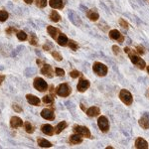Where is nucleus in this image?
Listing matches in <instances>:
<instances>
[{
  "mask_svg": "<svg viewBox=\"0 0 149 149\" xmlns=\"http://www.w3.org/2000/svg\"><path fill=\"white\" fill-rule=\"evenodd\" d=\"M48 4L47 0H36V5L39 8H45Z\"/></svg>",
  "mask_w": 149,
  "mask_h": 149,
  "instance_id": "nucleus-34",
  "label": "nucleus"
},
{
  "mask_svg": "<svg viewBox=\"0 0 149 149\" xmlns=\"http://www.w3.org/2000/svg\"><path fill=\"white\" fill-rule=\"evenodd\" d=\"M23 125V120L18 116H12L10 119V126L12 128H19Z\"/></svg>",
  "mask_w": 149,
  "mask_h": 149,
  "instance_id": "nucleus-13",
  "label": "nucleus"
},
{
  "mask_svg": "<svg viewBox=\"0 0 149 149\" xmlns=\"http://www.w3.org/2000/svg\"><path fill=\"white\" fill-rule=\"evenodd\" d=\"M107 149H112V147H111V146H107Z\"/></svg>",
  "mask_w": 149,
  "mask_h": 149,
  "instance_id": "nucleus-48",
  "label": "nucleus"
},
{
  "mask_svg": "<svg viewBox=\"0 0 149 149\" xmlns=\"http://www.w3.org/2000/svg\"><path fill=\"white\" fill-rule=\"evenodd\" d=\"M73 131L77 134H80L81 136L86 138H92V133H91L90 129L86 126H81V125H74L73 127Z\"/></svg>",
  "mask_w": 149,
  "mask_h": 149,
  "instance_id": "nucleus-6",
  "label": "nucleus"
},
{
  "mask_svg": "<svg viewBox=\"0 0 149 149\" xmlns=\"http://www.w3.org/2000/svg\"><path fill=\"white\" fill-rule=\"evenodd\" d=\"M47 32H48V34H49V35L53 38V39H54V40H57L58 36L60 35L61 31H60L58 28L54 27V26H50V25H49V26L47 27Z\"/></svg>",
  "mask_w": 149,
  "mask_h": 149,
  "instance_id": "nucleus-14",
  "label": "nucleus"
},
{
  "mask_svg": "<svg viewBox=\"0 0 149 149\" xmlns=\"http://www.w3.org/2000/svg\"><path fill=\"white\" fill-rule=\"evenodd\" d=\"M41 130H42L43 133L46 134V135L52 136L55 132V128L51 124H43V125L41 126Z\"/></svg>",
  "mask_w": 149,
  "mask_h": 149,
  "instance_id": "nucleus-19",
  "label": "nucleus"
},
{
  "mask_svg": "<svg viewBox=\"0 0 149 149\" xmlns=\"http://www.w3.org/2000/svg\"><path fill=\"white\" fill-rule=\"evenodd\" d=\"M49 5L53 9H63L64 8V1L63 0H50Z\"/></svg>",
  "mask_w": 149,
  "mask_h": 149,
  "instance_id": "nucleus-21",
  "label": "nucleus"
},
{
  "mask_svg": "<svg viewBox=\"0 0 149 149\" xmlns=\"http://www.w3.org/2000/svg\"><path fill=\"white\" fill-rule=\"evenodd\" d=\"M97 126H98V128H100L102 132H104V133L109 131V119H107V117L104 116V115H102V116L98 117Z\"/></svg>",
  "mask_w": 149,
  "mask_h": 149,
  "instance_id": "nucleus-7",
  "label": "nucleus"
},
{
  "mask_svg": "<svg viewBox=\"0 0 149 149\" xmlns=\"http://www.w3.org/2000/svg\"><path fill=\"white\" fill-rule=\"evenodd\" d=\"M109 35L110 39L117 41L119 44H122V43L124 42V40H125V37H124V36L122 35L121 33L117 30V29H112V30H110Z\"/></svg>",
  "mask_w": 149,
  "mask_h": 149,
  "instance_id": "nucleus-8",
  "label": "nucleus"
},
{
  "mask_svg": "<svg viewBox=\"0 0 149 149\" xmlns=\"http://www.w3.org/2000/svg\"><path fill=\"white\" fill-rule=\"evenodd\" d=\"M119 98L125 105H131L133 102V97L131 93L127 90H121L119 93Z\"/></svg>",
  "mask_w": 149,
  "mask_h": 149,
  "instance_id": "nucleus-4",
  "label": "nucleus"
},
{
  "mask_svg": "<svg viewBox=\"0 0 149 149\" xmlns=\"http://www.w3.org/2000/svg\"><path fill=\"white\" fill-rule=\"evenodd\" d=\"M12 109L15 110L16 112H21V111H22V109H21L18 104H16V103H13V104H12Z\"/></svg>",
  "mask_w": 149,
  "mask_h": 149,
  "instance_id": "nucleus-41",
  "label": "nucleus"
},
{
  "mask_svg": "<svg viewBox=\"0 0 149 149\" xmlns=\"http://www.w3.org/2000/svg\"><path fill=\"white\" fill-rule=\"evenodd\" d=\"M68 16H69V19L74 25L76 26H81V20L80 18V16L76 13L74 10H70L68 12Z\"/></svg>",
  "mask_w": 149,
  "mask_h": 149,
  "instance_id": "nucleus-10",
  "label": "nucleus"
},
{
  "mask_svg": "<svg viewBox=\"0 0 149 149\" xmlns=\"http://www.w3.org/2000/svg\"><path fill=\"white\" fill-rule=\"evenodd\" d=\"M136 52L138 53L139 55H143L145 51H144V48L142 46H137L136 47Z\"/></svg>",
  "mask_w": 149,
  "mask_h": 149,
  "instance_id": "nucleus-42",
  "label": "nucleus"
},
{
  "mask_svg": "<svg viewBox=\"0 0 149 149\" xmlns=\"http://www.w3.org/2000/svg\"><path fill=\"white\" fill-rule=\"evenodd\" d=\"M67 126H68V123H67L66 121H61L60 123L57 124L56 127H55V133H56V134H60L62 131L64 130V129L67 128Z\"/></svg>",
  "mask_w": 149,
  "mask_h": 149,
  "instance_id": "nucleus-25",
  "label": "nucleus"
},
{
  "mask_svg": "<svg viewBox=\"0 0 149 149\" xmlns=\"http://www.w3.org/2000/svg\"><path fill=\"white\" fill-rule=\"evenodd\" d=\"M51 49H52L51 43H50L49 41H46V44L43 45V50H45V51H50Z\"/></svg>",
  "mask_w": 149,
  "mask_h": 149,
  "instance_id": "nucleus-39",
  "label": "nucleus"
},
{
  "mask_svg": "<svg viewBox=\"0 0 149 149\" xmlns=\"http://www.w3.org/2000/svg\"><path fill=\"white\" fill-rule=\"evenodd\" d=\"M147 73L149 74V66H147Z\"/></svg>",
  "mask_w": 149,
  "mask_h": 149,
  "instance_id": "nucleus-49",
  "label": "nucleus"
},
{
  "mask_svg": "<svg viewBox=\"0 0 149 149\" xmlns=\"http://www.w3.org/2000/svg\"><path fill=\"white\" fill-rule=\"evenodd\" d=\"M86 16H88V18L90 19L91 21H93V22L97 21L98 18H100V14H98V12L97 11V9H91V10H88V12H86Z\"/></svg>",
  "mask_w": 149,
  "mask_h": 149,
  "instance_id": "nucleus-18",
  "label": "nucleus"
},
{
  "mask_svg": "<svg viewBox=\"0 0 149 149\" xmlns=\"http://www.w3.org/2000/svg\"><path fill=\"white\" fill-rule=\"evenodd\" d=\"M69 47L71 48V50L73 51H77L79 49V45L77 42H74V40H69Z\"/></svg>",
  "mask_w": 149,
  "mask_h": 149,
  "instance_id": "nucleus-33",
  "label": "nucleus"
},
{
  "mask_svg": "<svg viewBox=\"0 0 149 149\" xmlns=\"http://www.w3.org/2000/svg\"><path fill=\"white\" fill-rule=\"evenodd\" d=\"M50 93H51V95L55 97V92H54V86H50Z\"/></svg>",
  "mask_w": 149,
  "mask_h": 149,
  "instance_id": "nucleus-44",
  "label": "nucleus"
},
{
  "mask_svg": "<svg viewBox=\"0 0 149 149\" xmlns=\"http://www.w3.org/2000/svg\"><path fill=\"white\" fill-rule=\"evenodd\" d=\"M93 70L95 74H97L98 77H105L109 72V69L104 64L100 63V62H95L93 66Z\"/></svg>",
  "mask_w": 149,
  "mask_h": 149,
  "instance_id": "nucleus-2",
  "label": "nucleus"
},
{
  "mask_svg": "<svg viewBox=\"0 0 149 149\" xmlns=\"http://www.w3.org/2000/svg\"><path fill=\"white\" fill-rule=\"evenodd\" d=\"M40 114L46 120H54L55 119V112L52 109H44Z\"/></svg>",
  "mask_w": 149,
  "mask_h": 149,
  "instance_id": "nucleus-12",
  "label": "nucleus"
},
{
  "mask_svg": "<svg viewBox=\"0 0 149 149\" xmlns=\"http://www.w3.org/2000/svg\"><path fill=\"white\" fill-rule=\"evenodd\" d=\"M41 74L46 76L47 78L52 79L54 77V70H53L51 65H48V64H44L41 69Z\"/></svg>",
  "mask_w": 149,
  "mask_h": 149,
  "instance_id": "nucleus-11",
  "label": "nucleus"
},
{
  "mask_svg": "<svg viewBox=\"0 0 149 149\" xmlns=\"http://www.w3.org/2000/svg\"><path fill=\"white\" fill-rule=\"evenodd\" d=\"M57 42L62 47H66L69 45V39L67 37V35L64 34V33H60V35L57 38Z\"/></svg>",
  "mask_w": 149,
  "mask_h": 149,
  "instance_id": "nucleus-16",
  "label": "nucleus"
},
{
  "mask_svg": "<svg viewBox=\"0 0 149 149\" xmlns=\"http://www.w3.org/2000/svg\"><path fill=\"white\" fill-rule=\"evenodd\" d=\"M26 100H27V102L30 103L31 105H34V107H39L40 105V102H41L40 98L34 95H26Z\"/></svg>",
  "mask_w": 149,
  "mask_h": 149,
  "instance_id": "nucleus-15",
  "label": "nucleus"
},
{
  "mask_svg": "<svg viewBox=\"0 0 149 149\" xmlns=\"http://www.w3.org/2000/svg\"><path fill=\"white\" fill-rule=\"evenodd\" d=\"M81 9H83V11H84V12H88V9L86 8V7L84 6V5H81Z\"/></svg>",
  "mask_w": 149,
  "mask_h": 149,
  "instance_id": "nucleus-46",
  "label": "nucleus"
},
{
  "mask_svg": "<svg viewBox=\"0 0 149 149\" xmlns=\"http://www.w3.org/2000/svg\"><path fill=\"white\" fill-rule=\"evenodd\" d=\"M71 93H72V88L67 83L59 85L56 90V93L59 95V97H69V95H71Z\"/></svg>",
  "mask_w": 149,
  "mask_h": 149,
  "instance_id": "nucleus-3",
  "label": "nucleus"
},
{
  "mask_svg": "<svg viewBox=\"0 0 149 149\" xmlns=\"http://www.w3.org/2000/svg\"><path fill=\"white\" fill-rule=\"evenodd\" d=\"M15 32L17 33L18 31L16 30V28H14V27H9V28H7L5 30V33L7 35H12V34H14Z\"/></svg>",
  "mask_w": 149,
  "mask_h": 149,
  "instance_id": "nucleus-38",
  "label": "nucleus"
},
{
  "mask_svg": "<svg viewBox=\"0 0 149 149\" xmlns=\"http://www.w3.org/2000/svg\"><path fill=\"white\" fill-rule=\"evenodd\" d=\"M55 74H56L58 77H64L65 76V71L61 68H56L55 69Z\"/></svg>",
  "mask_w": 149,
  "mask_h": 149,
  "instance_id": "nucleus-37",
  "label": "nucleus"
},
{
  "mask_svg": "<svg viewBox=\"0 0 149 149\" xmlns=\"http://www.w3.org/2000/svg\"><path fill=\"white\" fill-rule=\"evenodd\" d=\"M112 51H113V53L115 55H119V54H120V52H121V50H120V48H119L118 46L113 45V46H112Z\"/></svg>",
  "mask_w": 149,
  "mask_h": 149,
  "instance_id": "nucleus-40",
  "label": "nucleus"
},
{
  "mask_svg": "<svg viewBox=\"0 0 149 149\" xmlns=\"http://www.w3.org/2000/svg\"><path fill=\"white\" fill-rule=\"evenodd\" d=\"M24 127H25V130L27 133H30V134H32L33 132L35 131V128H34V126L32 125V124L30 123L29 121H26L25 123H24Z\"/></svg>",
  "mask_w": 149,
  "mask_h": 149,
  "instance_id": "nucleus-27",
  "label": "nucleus"
},
{
  "mask_svg": "<svg viewBox=\"0 0 149 149\" xmlns=\"http://www.w3.org/2000/svg\"><path fill=\"white\" fill-rule=\"evenodd\" d=\"M33 1H34V0H24V2H25V3H27V4H32Z\"/></svg>",
  "mask_w": 149,
  "mask_h": 149,
  "instance_id": "nucleus-47",
  "label": "nucleus"
},
{
  "mask_svg": "<svg viewBox=\"0 0 149 149\" xmlns=\"http://www.w3.org/2000/svg\"><path fill=\"white\" fill-rule=\"evenodd\" d=\"M42 102L44 103H47V104H52L54 102V97L51 95H44L42 98Z\"/></svg>",
  "mask_w": 149,
  "mask_h": 149,
  "instance_id": "nucleus-29",
  "label": "nucleus"
},
{
  "mask_svg": "<svg viewBox=\"0 0 149 149\" xmlns=\"http://www.w3.org/2000/svg\"><path fill=\"white\" fill-rule=\"evenodd\" d=\"M81 74V72L77 71V70H74V71L70 72V76H71V78H73V79L79 78V77H80Z\"/></svg>",
  "mask_w": 149,
  "mask_h": 149,
  "instance_id": "nucleus-36",
  "label": "nucleus"
},
{
  "mask_svg": "<svg viewBox=\"0 0 149 149\" xmlns=\"http://www.w3.org/2000/svg\"><path fill=\"white\" fill-rule=\"evenodd\" d=\"M123 51L125 52L126 54H128L129 59H130V61L132 62V64H134L138 69H140V70H144V69H145V67H146L145 61H144L142 58H140L139 56H137L133 50H131L129 47H125L123 49Z\"/></svg>",
  "mask_w": 149,
  "mask_h": 149,
  "instance_id": "nucleus-1",
  "label": "nucleus"
},
{
  "mask_svg": "<svg viewBox=\"0 0 149 149\" xmlns=\"http://www.w3.org/2000/svg\"><path fill=\"white\" fill-rule=\"evenodd\" d=\"M36 63H37V65L38 66H43V65H44L45 63H44V61H42V60L41 59H37V61H36Z\"/></svg>",
  "mask_w": 149,
  "mask_h": 149,
  "instance_id": "nucleus-43",
  "label": "nucleus"
},
{
  "mask_svg": "<svg viewBox=\"0 0 149 149\" xmlns=\"http://www.w3.org/2000/svg\"><path fill=\"white\" fill-rule=\"evenodd\" d=\"M51 55L53 56V58H54L56 61H58V62H61L62 60H63V57H62V55L60 54L59 52L58 51H53L52 53H51Z\"/></svg>",
  "mask_w": 149,
  "mask_h": 149,
  "instance_id": "nucleus-32",
  "label": "nucleus"
},
{
  "mask_svg": "<svg viewBox=\"0 0 149 149\" xmlns=\"http://www.w3.org/2000/svg\"><path fill=\"white\" fill-rule=\"evenodd\" d=\"M138 123L143 129H148L149 128V117H148V115L144 114L143 116L138 120Z\"/></svg>",
  "mask_w": 149,
  "mask_h": 149,
  "instance_id": "nucleus-22",
  "label": "nucleus"
},
{
  "mask_svg": "<svg viewBox=\"0 0 149 149\" xmlns=\"http://www.w3.org/2000/svg\"><path fill=\"white\" fill-rule=\"evenodd\" d=\"M9 17L8 12L4 11V10H0V22H4L6 21Z\"/></svg>",
  "mask_w": 149,
  "mask_h": 149,
  "instance_id": "nucleus-31",
  "label": "nucleus"
},
{
  "mask_svg": "<svg viewBox=\"0 0 149 149\" xmlns=\"http://www.w3.org/2000/svg\"><path fill=\"white\" fill-rule=\"evenodd\" d=\"M37 143H38V145H39L40 147H42V148H50V147H52V146H53L52 143L50 142V141H48L45 138H42V137H38Z\"/></svg>",
  "mask_w": 149,
  "mask_h": 149,
  "instance_id": "nucleus-23",
  "label": "nucleus"
},
{
  "mask_svg": "<svg viewBox=\"0 0 149 149\" xmlns=\"http://www.w3.org/2000/svg\"><path fill=\"white\" fill-rule=\"evenodd\" d=\"M86 115L90 117H95L100 113V109L97 107H92L90 109H86Z\"/></svg>",
  "mask_w": 149,
  "mask_h": 149,
  "instance_id": "nucleus-20",
  "label": "nucleus"
},
{
  "mask_svg": "<svg viewBox=\"0 0 149 149\" xmlns=\"http://www.w3.org/2000/svg\"><path fill=\"white\" fill-rule=\"evenodd\" d=\"M134 145H135V148H138V149H147L149 147L147 141L141 137H138L136 139Z\"/></svg>",
  "mask_w": 149,
  "mask_h": 149,
  "instance_id": "nucleus-17",
  "label": "nucleus"
},
{
  "mask_svg": "<svg viewBox=\"0 0 149 149\" xmlns=\"http://www.w3.org/2000/svg\"><path fill=\"white\" fill-rule=\"evenodd\" d=\"M118 23H119V25H120V27H121V28H123V29H125V30H127V29L129 28V24H128V22L124 20V19L120 18V19H119V21H118Z\"/></svg>",
  "mask_w": 149,
  "mask_h": 149,
  "instance_id": "nucleus-35",
  "label": "nucleus"
},
{
  "mask_svg": "<svg viewBox=\"0 0 149 149\" xmlns=\"http://www.w3.org/2000/svg\"><path fill=\"white\" fill-rule=\"evenodd\" d=\"M49 18H50V20H51V21L56 23V22H59V21H60L61 16H60V14L58 13L56 10H52L51 13H50V15H49Z\"/></svg>",
  "mask_w": 149,
  "mask_h": 149,
  "instance_id": "nucleus-26",
  "label": "nucleus"
},
{
  "mask_svg": "<svg viewBox=\"0 0 149 149\" xmlns=\"http://www.w3.org/2000/svg\"><path fill=\"white\" fill-rule=\"evenodd\" d=\"M83 142V138L81 137L80 134H72L71 136H70V143L72 144H80Z\"/></svg>",
  "mask_w": 149,
  "mask_h": 149,
  "instance_id": "nucleus-24",
  "label": "nucleus"
},
{
  "mask_svg": "<svg viewBox=\"0 0 149 149\" xmlns=\"http://www.w3.org/2000/svg\"><path fill=\"white\" fill-rule=\"evenodd\" d=\"M91 86V83L88 80L86 79H80L78 83V86H77V91L79 93H85L86 90H88V88Z\"/></svg>",
  "mask_w": 149,
  "mask_h": 149,
  "instance_id": "nucleus-9",
  "label": "nucleus"
},
{
  "mask_svg": "<svg viewBox=\"0 0 149 149\" xmlns=\"http://www.w3.org/2000/svg\"><path fill=\"white\" fill-rule=\"evenodd\" d=\"M33 86L41 93L46 92L48 90V84L46 83V81H45L44 79L40 78V77L35 78L34 81H33Z\"/></svg>",
  "mask_w": 149,
  "mask_h": 149,
  "instance_id": "nucleus-5",
  "label": "nucleus"
},
{
  "mask_svg": "<svg viewBox=\"0 0 149 149\" xmlns=\"http://www.w3.org/2000/svg\"><path fill=\"white\" fill-rule=\"evenodd\" d=\"M4 79H5V76H4V74H0V85H1L2 81H4Z\"/></svg>",
  "mask_w": 149,
  "mask_h": 149,
  "instance_id": "nucleus-45",
  "label": "nucleus"
},
{
  "mask_svg": "<svg viewBox=\"0 0 149 149\" xmlns=\"http://www.w3.org/2000/svg\"><path fill=\"white\" fill-rule=\"evenodd\" d=\"M29 43H30V45H33V46H37L38 45V38H37V36H36L35 33H31L30 34Z\"/></svg>",
  "mask_w": 149,
  "mask_h": 149,
  "instance_id": "nucleus-28",
  "label": "nucleus"
},
{
  "mask_svg": "<svg viewBox=\"0 0 149 149\" xmlns=\"http://www.w3.org/2000/svg\"><path fill=\"white\" fill-rule=\"evenodd\" d=\"M16 36H17V38H18V40H20V41H25V40H27V34H26L24 31H18L17 32V34H16Z\"/></svg>",
  "mask_w": 149,
  "mask_h": 149,
  "instance_id": "nucleus-30",
  "label": "nucleus"
}]
</instances>
